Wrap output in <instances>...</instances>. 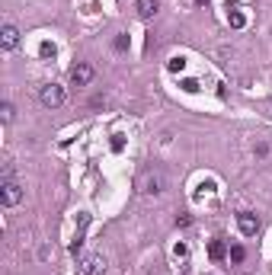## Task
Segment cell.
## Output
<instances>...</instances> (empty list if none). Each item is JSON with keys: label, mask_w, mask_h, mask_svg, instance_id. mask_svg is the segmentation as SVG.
Here are the masks:
<instances>
[{"label": "cell", "mask_w": 272, "mask_h": 275, "mask_svg": "<svg viewBox=\"0 0 272 275\" xmlns=\"http://www.w3.org/2000/svg\"><path fill=\"white\" fill-rule=\"evenodd\" d=\"M173 256H176V259H186V256H189V246H186V243H176Z\"/></svg>", "instance_id": "9a60e30c"}, {"label": "cell", "mask_w": 272, "mask_h": 275, "mask_svg": "<svg viewBox=\"0 0 272 275\" xmlns=\"http://www.w3.org/2000/svg\"><path fill=\"white\" fill-rule=\"evenodd\" d=\"M39 55H42V58H55V45H52V42H42Z\"/></svg>", "instance_id": "5bb4252c"}, {"label": "cell", "mask_w": 272, "mask_h": 275, "mask_svg": "<svg viewBox=\"0 0 272 275\" xmlns=\"http://www.w3.org/2000/svg\"><path fill=\"white\" fill-rule=\"evenodd\" d=\"M228 22H231L234 29H243V26H246V16H243V13H237V10H234V13H228Z\"/></svg>", "instance_id": "30bf717a"}, {"label": "cell", "mask_w": 272, "mask_h": 275, "mask_svg": "<svg viewBox=\"0 0 272 275\" xmlns=\"http://www.w3.org/2000/svg\"><path fill=\"white\" fill-rule=\"evenodd\" d=\"M125 48H128V35L122 32V35H119V39H115V52H125Z\"/></svg>", "instance_id": "2e32d148"}, {"label": "cell", "mask_w": 272, "mask_h": 275, "mask_svg": "<svg viewBox=\"0 0 272 275\" xmlns=\"http://www.w3.org/2000/svg\"><path fill=\"white\" fill-rule=\"evenodd\" d=\"M103 272H106V256L93 253L84 259V275H103Z\"/></svg>", "instance_id": "52a82bcc"}, {"label": "cell", "mask_w": 272, "mask_h": 275, "mask_svg": "<svg viewBox=\"0 0 272 275\" xmlns=\"http://www.w3.org/2000/svg\"><path fill=\"white\" fill-rule=\"evenodd\" d=\"M122 147H125V141H122V135H115V138H112V151H115V154H119Z\"/></svg>", "instance_id": "ac0fdd59"}, {"label": "cell", "mask_w": 272, "mask_h": 275, "mask_svg": "<svg viewBox=\"0 0 272 275\" xmlns=\"http://www.w3.org/2000/svg\"><path fill=\"white\" fill-rule=\"evenodd\" d=\"M228 256H231V262H243L246 253H243V246H231V249H228Z\"/></svg>", "instance_id": "4fadbf2b"}, {"label": "cell", "mask_w": 272, "mask_h": 275, "mask_svg": "<svg viewBox=\"0 0 272 275\" xmlns=\"http://www.w3.org/2000/svg\"><path fill=\"white\" fill-rule=\"evenodd\" d=\"M195 4H199V7H202V4H208V0H195Z\"/></svg>", "instance_id": "d6986e66"}, {"label": "cell", "mask_w": 272, "mask_h": 275, "mask_svg": "<svg viewBox=\"0 0 272 275\" xmlns=\"http://www.w3.org/2000/svg\"><path fill=\"white\" fill-rule=\"evenodd\" d=\"M16 45H19V29L13 26V22H7V26L0 29V48L4 52H16Z\"/></svg>", "instance_id": "5b68a950"}, {"label": "cell", "mask_w": 272, "mask_h": 275, "mask_svg": "<svg viewBox=\"0 0 272 275\" xmlns=\"http://www.w3.org/2000/svg\"><path fill=\"white\" fill-rule=\"evenodd\" d=\"M138 189L144 195H160L163 189H167V173H163L160 166H144V170L138 173Z\"/></svg>", "instance_id": "6da1fadb"}, {"label": "cell", "mask_w": 272, "mask_h": 275, "mask_svg": "<svg viewBox=\"0 0 272 275\" xmlns=\"http://www.w3.org/2000/svg\"><path fill=\"white\" fill-rule=\"evenodd\" d=\"M170 70H173V74H183V70H186V58H170V64H167Z\"/></svg>", "instance_id": "7c38bea8"}, {"label": "cell", "mask_w": 272, "mask_h": 275, "mask_svg": "<svg viewBox=\"0 0 272 275\" xmlns=\"http://www.w3.org/2000/svg\"><path fill=\"white\" fill-rule=\"evenodd\" d=\"M0 202H4L7 208H16L22 202V186L16 179H4V186H0Z\"/></svg>", "instance_id": "3957f363"}, {"label": "cell", "mask_w": 272, "mask_h": 275, "mask_svg": "<svg viewBox=\"0 0 272 275\" xmlns=\"http://www.w3.org/2000/svg\"><path fill=\"white\" fill-rule=\"evenodd\" d=\"M13 115H16L13 103H4V106H0V118H4V122H13Z\"/></svg>", "instance_id": "8fae6325"}, {"label": "cell", "mask_w": 272, "mask_h": 275, "mask_svg": "<svg viewBox=\"0 0 272 275\" xmlns=\"http://www.w3.org/2000/svg\"><path fill=\"white\" fill-rule=\"evenodd\" d=\"M157 10H160V0H138V16L141 19H151Z\"/></svg>", "instance_id": "ba28073f"}, {"label": "cell", "mask_w": 272, "mask_h": 275, "mask_svg": "<svg viewBox=\"0 0 272 275\" xmlns=\"http://www.w3.org/2000/svg\"><path fill=\"white\" fill-rule=\"evenodd\" d=\"M93 77H96V70H93V64H74L70 67V83H74V87H90L93 83Z\"/></svg>", "instance_id": "277c9868"}, {"label": "cell", "mask_w": 272, "mask_h": 275, "mask_svg": "<svg viewBox=\"0 0 272 275\" xmlns=\"http://www.w3.org/2000/svg\"><path fill=\"white\" fill-rule=\"evenodd\" d=\"M208 256L215 259V262H221L224 256H228V246H224V240H221V237H218V240H211V243H208Z\"/></svg>", "instance_id": "9c48e42d"}, {"label": "cell", "mask_w": 272, "mask_h": 275, "mask_svg": "<svg viewBox=\"0 0 272 275\" xmlns=\"http://www.w3.org/2000/svg\"><path fill=\"white\" fill-rule=\"evenodd\" d=\"M39 99L45 109H58V106L64 103V87H58V83H45V87L39 90Z\"/></svg>", "instance_id": "7a4b0ae2"}, {"label": "cell", "mask_w": 272, "mask_h": 275, "mask_svg": "<svg viewBox=\"0 0 272 275\" xmlns=\"http://www.w3.org/2000/svg\"><path fill=\"white\" fill-rule=\"evenodd\" d=\"M237 227H240V234H243V237H253V234L259 231L256 214H250V211H240V214H237Z\"/></svg>", "instance_id": "8992f818"}, {"label": "cell", "mask_w": 272, "mask_h": 275, "mask_svg": "<svg viewBox=\"0 0 272 275\" xmlns=\"http://www.w3.org/2000/svg\"><path fill=\"white\" fill-rule=\"evenodd\" d=\"M183 90L186 93H195L199 90V80H183Z\"/></svg>", "instance_id": "e0dca14e"}]
</instances>
